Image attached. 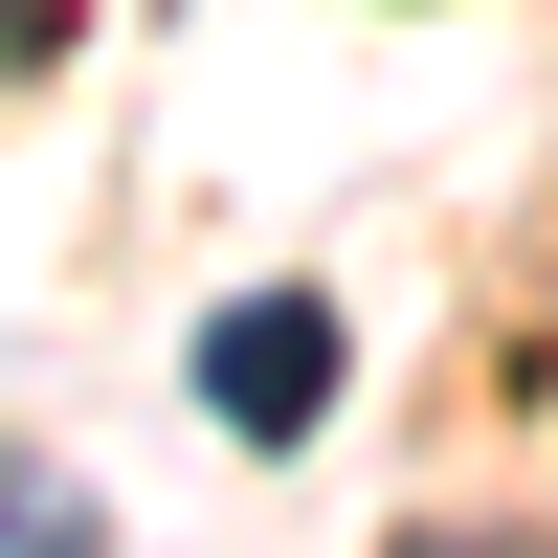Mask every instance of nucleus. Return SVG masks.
I'll list each match as a JSON object with an SVG mask.
<instances>
[{"instance_id":"obj_1","label":"nucleus","mask_w":558,"mask_h":558,"mask_svg":"<svg viewBox=\"0 0 558 558\" xmlns=\"http://www.w3.org/2000/svg\"><path fill=\"white\" fill-rule=\"evenodd\" d=\"M179 380H202L223 447H313V425H336V291H223Z\"/></svg>"}]
</instances>
